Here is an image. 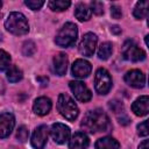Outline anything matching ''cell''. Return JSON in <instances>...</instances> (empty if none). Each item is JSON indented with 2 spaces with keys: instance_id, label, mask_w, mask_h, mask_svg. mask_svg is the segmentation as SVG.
<instances>
[{
  "instance_id": "cell-1",
  "label": "cell",
  "mask_w": 149,
  "mask_h": 149,
  "mask_svg": "<svg viewBox=\"0 0 149 149\" xmlns=\"http://www.w3.org/2000/svg\"><path fill=\"white\" fill-rule=\"evenodd\" d=\"M81 128L88 133H98V132H107L111 128L109 119L107 114L102 109L88 111L81 120Z\"/></svg>"
},
{
  "instance_id": "cell-2",
  "label": "cell",
  "mask_w": 149,
  "mask_h": 149,
  "mask_svg": "<svg viewBox=\"0 0 149 149\" xmlns=\"http://www.w3.org/2000/svg\"><path fill=\"white\" fill-rule=\"evenodd\" d=\"M5 28L13 35H24L29 31V24L26 16L19 12H13L5 21Z\"/></svg>"
},
{
  "instance_id": "cell-3",
  "label": "cell",
  "mask_w": 149,
  "mask_h": 149,
  "mask_svg": "<svg viewBox=\"0 0 149 149\" xmlns=\"http://www.w3.org/2000/svg\"><path fill=\"white\" fill-rule=\"evenodd\" d=\"M77 34H78L77 26L72 22H68L61 28V30L56 35L55 42L57 45H59L62 48L71 47L72 44H74V42L77 40Z\"/></svg>"
},
{
  "instance_id": "cell-4",
  "label": "cell",
  "mask_w": 149,
  "mask_h": 149,
  "mask_svg": "<svg viewBox=\"0 0 149 149\" xmlns=\"http://www.w3.org/2000/svg\"><path fill=\"white\" fill-rule=\"evenodd\" d=\"M57 109L58 112L69 121H73L79 113L78 106L76 102L68 95V94H59L58 100H57Z\"/></svg>"
},
{
  "instance_id": "cell-5",
  "label": "cell",
  "mask_w": 149,
  "mask_h": 149,
  "mask_svg": "<svg viewBox=\"0 0 149 149\" xmlns=\"http://www.w3.org/2000/svg\"><path fill=\"white\" fill-rule=\"evenodd\" d=\"M94 87H95V91L102 95L109 92L112 87V78L109 76V72L106 69L100 68L97 70L95 77H94Z\"/></svg>"
},
{
  "instance_id": "cell-6",
  "label": "cell",
  "mask_w": 149,
  "mask_h": 149,
  "mask_svg": "<svg viewBox=\"0 0 149 149\" xmlns=\"http://www.w3.org/2000/svg\"><path fill=\"white\" fill-rule=\"evenodd\" d=\"M121 54L125 59L130 62H140L146 58V52L142 49H140L132 40H128L123 43Z\"/></svg>"
},
{
  "instance_id": "cell-7",
  "label": "cell",
  "mask_w": 149,
  "mask_h": 149,
  "mask_svg": "<svg viewBox=\"0 0 149 149\" xmlns=\"http://www.w3.org/2000/svg\"><path fill=\"white\" fill-rule=\"evenodd\" d=\"M97 42H98V37L97 35H94L93 33H87L83 36L80 43H79V52L83 56L86 57H91L94 54L95 47H97Z\"/></svg>"
},
{
  "instance_id": "cell-8",
  "label": "cell",
  "mask_w": 149,
  "mask_h": 149,
  "mask_svg": "<svg viewBox=\"0 0 149 149\" xmlns=\"http://www.w3.org/2000/svg\"><path fill=\"white\" fill-rule=\"evenodd\" d=\"M69 86H70V90L72 91V93L77 100H79L81 102H86V101L91 100L92 93L83 81L72 80L69 83Z\"/></svg>"
},
{
  "instance_id": "cell-9",
  "label": "cell",
  "mask_w": 149,
  "mask_h": 149,
  "mask_svg": "<svg viewBox=\"0 0 149 149\" xmlns=\"http://www.w3.org/2000/svg\"><path fill=\"white\" fill-rule=\"evenodd\" d=\"M50 134L54 139V141L58 144L65 143L70 139V128L65 126L64 123H54L50 129Z\"/></svg>"
},
{
  "instance_id": "cell-10",
  "label": "cell",
  "mask_w": 149,
  "mask_h": 149,
  "mask_svg": "<svg viewBox=\"0 0 149 149\" xmlns=\"http://www.w3.org/2000/svg\"><path fill=\"white\" fill-rule=\"evenodd\" d=\"M15 125L14 115L9 112H5L0 114V139H5L9 136Z\"/></svg>"
},
{
  "instance_id": "cell-11",
  "label": "cell",
  "mask_w": 149,
  "mask_h": 149,
  "mask_svg": "<svg viewBox=\"0 0 149 149\" xmlns=\"http://www.w3.org/2000/svg\"><path fill=\"white\" fill-rule=\"evenodd\" d=\"M125 81L134 88H142L146 84V77L140 70H130L125 74Z\"/></svg>"
},
{
  "instance_id": "cell-12",
  "label": "cell",
  "mask_w": 149,
  "mask_h": 149,
  "mask_svg": "<svg viewBox=\"0 0 149 149\" xmlns=\"http://www.w3.org/2000/svg\"><path fill=\"white\" fill-rule=\"evenodd\" d=\"M47 141H48V127L47 126L37 127L31 136V146L35 149H43Z\"/></svg>"
},
{
  "instance_id": "cell-13",
  "label": "cell",
  "mask_w": 149,
  "mask_h": 149,
  "mask_svg": "<svg viewBox=\"0 0 149 149\" xmlns=\"http://www.w3.org/2000/svg\"><path fill=\"white\" fill-rule=\"evenodd\" d=\"M91 70H92L91 64L85 59L74 61V63L72 64V68H71L72 76L77 77V78H86V77H88L90 73H91Z\"/></svg>"
},
{
  "instance_id": "cell-14",
  "label": "cell",
  "mask_w": 149,
  "mask_h": 149,
  "mask_svg": "<svg viewBox=\"0 0 149 149\" xmlns=\"http://www.w3.org/2000/svg\"><path fill=\"white\" fill-rule=\"evenodd\" d=\"M90 144V140L87 135L83 132H77L70 139L69 149H87Z\"/></svg>"
},
{
  "instance_id": "cell-15",
  "label": "cell",
  "mask_w": 149,
  "mask_h": 149,
  "mask_svg": "<svg viewBox=\"0 0 149 149\" xmlns=\"http://www.w3.org/2000/svg\"><path fill=\"white\" fill-rule=\"evenodd\" d=\"M132 111L134 112V114L139 116L147 115L149 112V98L147 95H142L137 98L132 105Z\"/></svg>"
},
{
  "instance_id": "cell-16",
  "label": "cell",
  "mask_w": 149,
  "mask_h": 149,
  "mask_svg": "<svg viewBox=\"0 0 149 149\" xmlns=\"http://www.w3.org/2000/svg\"><path fill=\"white\" fill-rule=\"evenodd\" d=\"M51 106H52V102H51V100L49 98L40 97V98H37L35 100L33 109L37 115H45V114H48L50 112Z\"/></svg>"
},
{
  "instance_id": "cell-17",
  "label": "cell",
  "mask_w": 149,
  "mask_h": 149,
  "mask_svg": "<svg viewBox=\"0 0 149 149\" xmlns=\"http://www.w3.org/2000/svg\"><path fill=\"white\" fill-rule=\"evenodd\" d=\"M68 56L64 52H59L54 57V71L58 76H64L68 69Z\"/></svg>"
},
{
  "instance_id": "cell-18",
  "label": "cell",
  "mask_w": 149,
  "mask_h": 149,
  "mask_svg": "<svg viewBox=\"0 0 149 149\" xmlns=\"http://www.w3.org/2000/svg\"><path fill=\"white\" fill-rule=\"evenodd\" d=\"M95 149H120V144L115 139L105 136L95 142Z\"/></svg>"
},
{
  "instance_id": "cell-19",
  "label": "cell",
  "mask_w": 149,
  "mask_h": 149,
  "mask_svg": "<svg viewBox=\"0 0 149 149\" xmlns=\"http://www.w3.org/2000/svg\"><path fill=\"white\" fill-rule=\"evenodd\" d=\"M91 14H92V12H91V9L88 8L87 5L80 2V3H78V5L76 6V9H74V16H76L79 21L83 22V21H87V20H90V19H91Z\"/></svg>"
},
{
  "instance_id": "cell-20",
  "label": "cell",
  "mask_w": 149,
  "mask_h": 149,
  "mask_svg": "<svg viewBox=\"0 0 149 149\" xmlns=\"http://www.w3.org/2000/svg\"><path fill=\"white\" fill-rule=\"evenodd\" d=\"M148 8H149V1H139L134 8V16L139 20H142L148 16Z\"/></svg>"
},
{
  "instance_id": "cell-21",
  "label": "cell",
  "mask_w": 149,
  "mask_h": 149,
  "mask_svg": "<svg viewBox=\"0 0 149 149\" xmlns=\"http://www.w3.org/2000/svg\"><path fill=\"white\" fill-rule=\"evenodd\" d=\"M7 79L10 81V83H17L22 79L23 74H22V71L17 68V66H10L8 70H7Z\"/></svg>"
},
{
  "instance_id": "cell-22",
  "label": "cell",
  "mask_w": 149,
  "mask_h": 149,
  "mask_svg": "<svg viewBox=\"0 0 149 149\" xmlns=\"http://www.w3.org/2000/svg\"><path fill=\"white\" fill-rule=\"evenodd\" d=\"M71 5L70 1H64V0H51L48 2V6L51 10L54 12H62L69 8Z\"/></svg>"
},
{
  "instance_id": "cell-23",
  "label": "cell",
  "mask_w": 149,
  "mask_h": 149,
  "mask_svg": "<svg viewBox=\"0 0 149 149\" xmlns=\"http://www.w3.org/2000/svg\"><path fill=\"white\" fill-rule=\"evenodd\" d=\"M112 51H113V45H112V43L105 42V43H102V44L99 47L98 56H99L100 59H108L109 56L112 55Z\"/></svg>"
},
{
  "instance_id": "cell-24",
  "label": "cell",
  "mask_w": 149,
  "mask_h": 149,
  "mask_svg": "<svg viewBox=\"0 0 149 149\" xmlns=\"http://www.w3.org/2000/svg\"><path fill=\"white\" fill-rule=\"evenodd\" d=\"M10 65V56L5 50H0V71L8 69Z\"/></svg>"
},
{
  "instance_id": "cell-25",
  "label": "cell",
  "mask_w": 149,
  "mask_h": 149,
  "mask_svg": "<svg viewBox=\"0 0 149 149\" xmlns=\"http://www.w3.org/2000/svg\"><path fill=\"white\" fill-rule=\"evenodd\" d=\"M36 51V45L33 41H27L23 43V47H22V54L24 56H33Z\"/></svg>"
},
{
  "instance_id": "cell-26",
  "label": "cell",
  "mask_w": 149,
  "mask_h": 149,
  "mask_svg": "<svg viewBox=\"0 0 149 149\" xmlns=\"http://www.w3.org/2000/svg\"><path fill=\"white\" fill-rule=\"evenodd\" d=\"M28 135H29V133H28V129H27L26 126L19 127V129H17V132H16V139H17L20 142H24V141L28 139Z\"/></svg>"
},
{
  "instance_id": "cell-27",
  "label": "cell",
  "mask_w": 149,
  "mask_h": 149,
  "mask_svg": "<svg viewBox=\"0 0 149 149\" xmlns=\"http://www.w3.org/2000/svg\"><path fill=\"white\" fill-rule=\"evenodd\" d=\"M91 12H93L95 15L104 14V5L100 1H92L91 2Z\"/></svg>"
},
{
  "instance_id": "cell-28",
  "label": "cell",
  "mask_w": 149,
  "mask_h": 149,
  "mask_svg": "<svg viewBox=\"0 0 149 149\" xmlns=\"http://www.w3.org/2000/svg\"><path fill=\"white\" fill-rule=\"evenodd\" d=\"M24 3H26V6H28L30 9L37 10V9H40V8L44 5V1H43V0H26Z\"/></svg>"
},
{
  "instance_id": "cell-29",
  "label": "cell",
  "mask_w": 149,
  "mask_h": 149,
  "mask_svg": "<svg viewBox=\"0 0 149 149\" xmlns=\"http://www.w3.org/2000/svg\"><path fill=\"white\" fill-rule=\"evenodd\" d=\"M137 133L140 136H147L148 135V120L142 121L137 126Z\"/></svg>"
},
{
  "instance_id": "cell-30",
  "label": "cell",
  "mask_w": 149,
  "mask_h": 149,
  "mask_svg": "<svg viewBox=\"0 0 149 149\" xmlns=\"http://www.w3.org/2000/svg\"><path fill=\"white\" fill-rule=\"evenodd\" d=\"M108 106H109V108H111V109H112L114 113H120V112L123 109V106H122V104H121L120 101H118V100H113V101H109Z\"/></svg>"
},
{
  "instance_id": "cell-31",
  "label": "cell",
  "mask_w": 149,
  "mask_h": 149,
  "mask_svg": "<svg viewBox=\"0 0 149 149\" xmlns=\"http://www.w3.org/2000/svg\"><path fill=\"white\" fill-rule=\"evenodd\" d=\"M111 15L113 19H120L121 15H122V12H121V8L116 5H113L111 7Z\"/></svg>"
},
{
  "instance_id": "cell-32",
  "label": "cell",
  "mask_w": 149,
  "mask_h": 149,
  "mask_svg": "<svg viewBox=\"0 0 149 149\" xmlns=\"http://www.w3.org/2000/svg\"><path fill=\"white\" fill-rule=\"evenodd\" d=\"M119 122H120L121 125H128V123H129V119H128L127 115L123 114V118H119Z\"/></svg>"
},
{
  "instance_id": "cell-33",
  "label": "cell",
  "mask_w": 149,
  "mask_h": 149,
  "mask_svg": "<svg viewBox=\"0 0 149 149\" xmlns=\"http://www.w3.org/2000/svg\"><path fill=\"white\" fill-rule=\"evenodd\" d=\"M111 31L113 33V34H120L121 33V28L119 27V26H113V27H111Z\"/></svg>"
},
{
  "instance_id": "cell-34",
  "label": "cell",
  "mask_w": 149,
  "mask_h": 149,
  "mask_svg": "<svg viewBox=\"0 0 149 149\" xmlns=\"http://www.w3.org/2000/svg\"><path fill=\"white\" fill-rule=\"evenodd\" d=\"M139 149H149V146H148V140H144L140 146H139Z\"/></svg>"
},
{
  "instance_id": "cell-35",
  "label": "cell",
  "mask_w": 149,
  "mask_h": 149,
  "mask_svg": "<svg viewBox=\"0 0 149 149\" xmlns=\"http://www.w3.org/2000/svg\"><path fill=\"white\" fill-rule=\"evenodd\" d=\"M37 80L42 81V85H45V84L48 83V78H41V77H38V78H37Z\"/></svg>"
},
{
  "instance_id": "cell-36",
  "label": "cell",
  "mask_w": 149,
  "mask_h": 149,
  "mask_svg": "<svg viewBox=\"0 0 149 149\" xmlns=\"http://www.w3.org/2000/svg\"><path fill=\"white\" fill-rule=\"evenodd\" d=\"M1 6H2V2H1V1H0V8H1Z\"/></svg>"
}]
</instances>
